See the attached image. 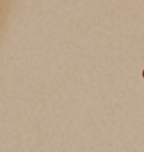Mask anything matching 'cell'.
<instances>
[{
  "mask_svg": "<svg viewBox=\"0 0 144 152\" xmlns=\"http://www.w3.org/2000/svg\"><path fill=\"white\" fill-rule=\"evenodd\" d=\"M142 75H143V78H144V70H143V72H142Z\"/></svg>",
  "mask_w": 144,
  "mask_h": 152,
  "instance_id": "6da1fadb",
  "label": "cell"
}]
</instances>
